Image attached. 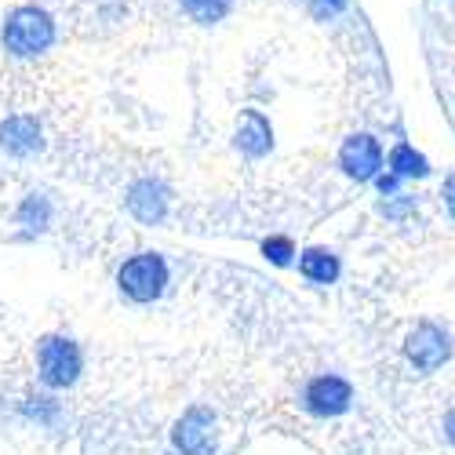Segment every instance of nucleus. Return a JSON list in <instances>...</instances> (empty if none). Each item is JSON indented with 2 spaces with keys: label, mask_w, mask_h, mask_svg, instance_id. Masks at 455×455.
I'll list each match as a JSON object with an SVG mask.
<instances>
[{
  "label": "nucleus",
  "mask_w": 455,
  "mask_h": 455,
  "mask_svg": "<svg viewBox=\"0 0 455 455\" xmlns=\"http://www.w3.org/2000/svg\"><path fill=\"white\" fill-rule=\"evenodd\" d=\"M33 364H36V379H41L44 390H52V394L73 390L84 375V350L73 335L48 331V335L36 339Z\"/></svg>",
  "instance_id": "obj_1"
},
{
  "label": "nucleus",
  "mask_w": 455,
  "mask_h": 455,
  "mask_svg": "<svg viewBox=\"0 0 455 455\" xmlns=\"http://www.w3.org/2000/svg\"><path fill=\"white\" fill-rule=\"evenodd\" d=\"M55 19L44 12V8H36V4H22L15 12H8L4 26H0V44H4V52L12 59H41L44 52L55 48Z\"/></svg>",
  "instance_id": "obj_2"
},
{
  "label": "nucleus",
  "mask_w": 455,
  "mask_h": 455,
  "mask_svg": "<svg viewBox=\"0 0 455 455\" xmlns=\"http://www.w3.org/2000/svg\"><path fill=\"white\" fill-rule=\"evenodd\" d=\"M168 284H172V270L161 251H135L117 267V291L135 307L161 302Z\"/></svg>",
  "instance_id": "obj_3"
},
{
  "label": "nucleus",
  "mask_w": 455,
  "mask_h": 455,
  "mask_svg": "<svg viewBox=\"0 0 455 455\" xmlns=\"http://www.w3.org/2000/svg\"><path fill=\"white\" fill-rule=\"evenodd\" d=\"M401 354H404V364L415 371V375H434L441 371L451 354H455V339L444 324L437 321H419L415 328H408L404 343H401Z\"/></svg>",
  "instance_id": "obj_4"
},
{
  "label": "nucleus",
  "mask_w": 455,
  "mask_h": 455,
  "mask_svg": "<svg viewBox=\"0 0 455 455\" xmlns=\"http://www.w3.org/2000/svg\"><path fill=\"white\" fill-rule=\"evenodd\" d=\"M299 408L310 415V419H339L354 408V387L347 375H335V371H321L314 379H307V387L299 390Z\"/></svg>",
  "instance_id": "obj_5"
},
{
  "label": "nucleus",
  "mask_w": 455,
  "mask_h": 455,
  "mask_svg": "<svg viewBox=\"0 0 455 455\" xmlns=\"http://www.w3.org/2000/svg\"><path fill=\"white\" fill-rule=\"evenodd\" d=\"M175 455H215L219 451V415L208 404H189L172 427Z\"/></svg>",
  "instance_id": "obj_6"
},
{
  "label": "nucleus",
  "mask_w": 455,
  "mask_h": 455,
  "mask_svg": "<svg viewBox=\"0 0 455 455\" xmlns=\"http://www.w3.org/2000/svg\"><path fill=\"white\" fill-rule=\"evenodd\" d=\"M387 168V149L371 132H354L339 146V172L354 182H371Z\"/></svg>",
  "instance_id": "obj_7"
},
{
  "label": "nucleus",
  "mask_w": 455,
  "mask_h": 455,
  "mask_svg": "<svg viewBox=\"0 0 455 455\" xmlns=\"http://www.w3.org/2000/svg\"><path fill=\"white\" fill-rule=\"evenodd\" d=\"M124 208L132 212V219H139L142 226H161L172 212V186L164 179L142 175L124 189Z\"/></svg>",
  "instance_id": "obj_8"
},
{
  "label": "nucleus",
  "mask_w": 455,
  "mask_h": 455,
  "mask_svg": "<svg viewBox=\"0 0 455 455\" xmlns=\"http://www.w3.org/2000/svg\"><path fill=\"white\" fill-rule=\"evenodd\" d=\"M0 149L15 161L44 154V124L33 113H12V117L0 121Z\"/></svg>",
  "instance_id": "obj_9"
},
{
  "label": "nucleus",
  "mask_w": 455,
  "mask_h": 455,
  "mask_svg": "<svg viewBox=\"0 0 455 455\" xmlns=\"http://www.w3.org/2000/svg\"><path fill=\"white\" fill-rule=\"evenodd\" d=\"M234 146L237 154H244L248 161H262L274 154V124L262 109H241L237 117V132H234Z\"/></svg>",
  "instance_id": "obj_10"
},
{
  "label": "nucleus",
  "mask_w": 455,
  "mask_h": 455,
  "mask_svg": "<svg viewBox=\"0 0 455 455\" xmlns=\"http://www.w3.org/2000/svg\"><path fill=\"white\" fill-rule=\"evenodd\" d=\"M295 267H299V277L314 284V288H331L339 277H343V262H339V255L324 244H310V248H302L299 259H295Z\"/></svg>",
  "instance_id": "obj_11"
},
{
  "label": "nucleus",
  "mask_w": 455,
  "mask_h": 455,
  "mask_svg": "<svg viewBox=\"0 0 455 455\" xmlns=\"http://www.w3.org/2000/svg\"><path fill=\"white\" fill-rule=\"evenodd\" d=\"M52 219H55V204H52V197L44 194V189H29V194L19 201V208H15V222L26 230V237L44 234L52 226Z\"/></svg>",
  "instance_id": "obj_12"
},
{
  "label": "nucleus",
  "mask_w": 455,
  "mask_h": 455,
  "mask_svg": "<svg viewBox=\"0 0 455 455\" xmlns=\"http://www.w3.org/2000/svg\"><path fill=\"white\" fill-rule=\"evenodd\" d=\"M387 168L390 172H397L404 182H423V179H430V161H427V154H419L411 142H397L390 154H387Z\"/></svg>",
  "instance_id": "obj_13"
},
{
  "label": "nucleus",
  "mask_w": 455,
  "mask_h": 455,
  "mask_svg": "<svg viewBox=\"0 0 455 455\" xmlns=\"http://www.w3.org/2000/svg\"><path fill=\"white\" fill-rule=\"evenodd\" d=\"M19 411L26 415L29 423L44 427V430H55V427L62 423V404H59L55 397H48V394H29V397H22Z\"/></svg>",
  "instance_id": "obj_14"
},
{
  "label": "nucleus",
  "mask_w": 455,
  "mask_h": 455,
  "mask_svg": "<svg viewBox=\"0 0 455 455\" xmlns=\"http://www.w3.org/2000/svg\"><path fill=\"white\" fill-rule=\"evenodd\" d=\"M179 4L197 26H215L234 12V0H179Z\"/></svg>",
  "instance_id": "obj_15"
},
{
  "label": "nucleus",
  "mask_w": 455,
  "mask_h": 455,
  "mask_svg": "<svg viewBox=\"0 0 455 455\" xmlns=\"http://www.w3.org/2000/svg\"><path fill=\"white\" fill-rule=\"evenodd\" d=\"M259 251H262V259H267L270 267H277V270L295 267V259H299L295 241H291V237H284V234H270V237H262Z\"/></svg>",
  "instance_id": "obj_16"
},
{
  "label": "nucleus",
  "mask_w": 455,
  "mask_h": 455,
  "mask_svg": "<svg viewBox=\"0 0 455 455\" xmlns=\"http://www.w3.org/2000/svg\"><path fill=\"white\" fill-rule=\"evenodd\" d=\"M415 212H419V197H411V194H394V197H383L379 201V215L383 219H390V222H404V219H411Z\"/></svg>",
  "instance_id": "obj_17"
},
{
  "label": "nucleus",
  "mask_w": 455,
  "mask_h": 455,
  "mask_svg": "<svg viewBox=\"0 0 455 455\" xmlns=\"http://www.w3.org/2000/svg\"><path fill=\"white\" fill-rule=\"evenodd\" d=\"M307 8H310V15L317 22H331V19H339L350 8V0H307Z\"/></svg>",
  "instance_id": "obj_18"
},
{
  "label": "nucleus",
  "mask_w": 455,
  "mask_h": 455,
  "mask_svg": "<svg viewBox=\"0 0 455 455\" xmlns=\"http://www.w3.org/2000/svg\"><path fill=\"white\" fill-rule=\"evenodd\" d=\"M401 175L397 172H390V168H383V172H379L375 179H371V186H375V194L379 197H394V194H401Z\"/></svg>",
  "instance_id": "obj_19"
},
{
  "label": "nucleus",
  "mask_w": 455,
  "mask_h": 455,
  "mask_svg": "<svg viewBox=\"0 0 455 455\" xmlns=\"http://www.w3.org/2000/svg\"><path fill=\"white\" fill-rule=\"evenodd\" d=\"M441 201H444V212H448L451 222H455V172H448L444 182H441Z\"/></svg>",
  "instance_id": "obj_20"
},
{
  "label": "nucleus",
  "mask_w": 455,
  "mask_h": 455,
  "mask_svg": "<svg viewBox=\"0 0 455 455\" xmlns=\"http://www.w3.org/2000/svg\"><path fill=\"white\" fill-rule=\"evenodd\" d=\"M441 434H444V441L455 448V408H448V411H444V419H441Z\"/></svg>",
  "instance_id": "obj_21"
}]
</instances>
